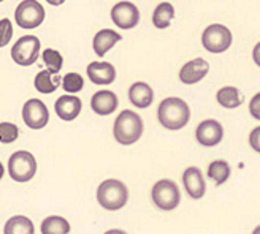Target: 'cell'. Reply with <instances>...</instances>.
I'll use <instances>...</instances> for the list:
<instances>
[{
  "label": "cell",
  "mask_w": 260,
  "mask_h": 234,
  "mask_svg": "<svg viewBox=\"0 0 260 234\" xmlns=\"http://www.w3.org/2000/svg\"><path fill=\"white\" fill-rule=\"evenodd\" d=\"M157 117L162 127L168 130L183 128L190 119V109L184 100L178 97L165 98L157 109Z\"/></svg>",
  "instance_id": "cell-1"
},
{
  "label": "cell",
  "mask_w": 260,
  "mask_h": 234,
  "mask_svg": "<svg viewBox=\"0 0 260 234\" xmlns=\"http://www.w3.org/2000/svg\"><path fill=\"white\" fill-rule=\"evenodd\" d=\"M113 133H114V139L118 141L119 144H122V146L134 144V142H137L143 135L141 117L130 109L122 111L118 117H116Z\"/></svg>",
  "instance_id": "cell-2"
},
{
  "label": "cell",
  "mask_w": 260,
  "mask_h": 234,
  "mask_svg": "<svg viewBox=\"0 0 260 234\" xmlns=\"http://www.w3.org/2000/svg\"><path fill=\"white\" fill-rule=\"evenodd\" d=\"M128 200V190L118 179H108L102 182L97 188V201L108 211L122 209Z\"/></svg>",
  "instance_id": "cell-3"
},
{
  "label": "cell",
  "mask_w": 260,
  "mask_h": 234,
  "mask_svg": "<svg viewBox=\"0 0 260 234\" xmlns=\"http://www.w3.org/2000/svg\"><path fill=\"white\" fill-rule=\"evenodd\" d=\"M8 173L13 180L29 182L37 173V160L30 152L18 150L8 160Z\"/></svg>",
  "instance_id": "cell-4"
},
{
  "label": "cell",
  "mask_w": 260,
  "mask_h": 234,
  "mask_svg": "<svg viewBox=\"0 0 260 234\" xmlns=\"http://www.w3.org/2000/svg\"><path fill=\"white\" fill-rule=\"evenodd\" d=\"M152 201L162 211H173L181 201V193L178 185L170 179H162L152 187Z\"/></svg>",
  "instance_id": "cell-5"
},
{
  "label": "cell",
  "mask_w": 260,
  "mask_h": 234,
  "mask_svg": "<svg viewBox=\"0 0 260 234\" xmlns=\"http://www.w3.org/2000/svg\"><path fill=\"white\" fill-rule=\"evenodd\" d=\"M40 54V40L35 35H25L21 36L19 40L13 45L11 49V57L18 65L22 67H29V65L35 63Z\"/></svg>",
  "instance_id": "cell-6"
},
{
  "label": "cell",
  "mask_w": 260,
  "mask_h": 234,
  "mask_svg": "<svg viewBox=\"0 0 260 234\" xmlns=\"http://www.w3.org/2000/svg\"><path fill=\"white\" fill-rule=\"evenodd\" d=\"M202 43L210 53H224L232 45V32L222 24H213L205 29L202 35Z\"/></svg>",
  "instance_id": "cell-7"
},
{
  "label": "cell",
  "mask_w": 260,
  "mask_h": 234,
  "mask_svg": "<svg viewBox=\"0 0 260 234\" xmlns=\"http://www.w3.org/2000/svg\"><path fill=\"white\" fill-rule=\"evenodd\" d=\"M15 19L22 29H35L45 19V8L37 0H22L15 11Z\"/></svg>",
  "instance_id": "cell-8"
},
{
  "label": "cell",
  "mask_w": 260,
  "mask_h": 234,
  "mask_svg": "<svg viewBox=\"0 0 260 234\" xmlns=\"http://www.w3.org/2000/svg\"><path fill=\"white\" fill-rule=\"evenodd\" d=\"M22 119L29 128L40 130L49 121V111L42 100L30 98L29 101H25V105L22 108Z\"/></svg>",
  "instance_id": "cell-9"
},
{
  "label": "cell",
  "mask_w": 260,
  "mask_h": 234,
  "mask_svg": "<svg viewBox=\"0 0 260 234\" xmlns=\"http://www.w3.org/2000/svg\"><path fill=\"white\" fill-rule=\"evenodd\" d=\"M111 21L119 29H134L140 21V11L132 2H119L111 8Z\"/></svg>",
  "instance_id": "cell-10"
},
{
  "label": "cell",
  "mask_w": 260,
  "mask_h": 234,
  "mask_svg": "<svg viewBox=\"0 0 260 234\" xmlns=\"http://www.w3.org/2000/svg\"><path fill=\"white\" fill-rule=\"evenodd\" d=\"M195 138H197V141L202 146L213 147V146H217L219 142L222 141L224 128L217 121L208 119V121H203L197 127V130H195Z\"/></svg>",
  "instance_id": "cell-11"
},
{
  "label": "cell",
  "mask_w": 260,
  "mask_h": 234,
  "mask_svg": "<svg viewBox=\"0 0 260 234\" xmlns=\"http://www.w3.org/2000/svg\"><path fill=\"white\" fill-rule=\"evenodd\" d=\"M210 71V63H208L205 59H193L190 62H187L183 68L179 71V80L184 84H195L202 81L203 77Z\"/></svg>",
  "instance_id": "cell-12"
},
{
  "label": "cell",
  "mask_w": 260,
  "mask_h": 234,
  "mask_svg": "<svg viewBox=\"0 0 260 234\" xmlns=\"http://www.w3.org/2000/svg\"><path fill=\"white\" fill-rule=\"evenodd\" d=\"M183 184H184L186 191L189 193V197L193 198V200H200L205 194V191H206L205 179H203L199 168H195V166H190L184 171Z\"/></svg>",
  "instance_id": "cell-13"
},
{
  "label": "cell",
  "mask_w": 260,
  "mask_h": 234,
  "mask_svg": "<svg viewBox=\"0 0 260 234\" xmlns=\"http://www.w3.org/2000/svg\"><path fill=\"white\" fill-rule=\"evenodd\" d=\"M81 108H83L81 100L75 95H62L60 98H57L56 105H54L56 114L65 122L75 121L76 117L80 115Z\"/></svg>",
  "instance_id": "cell-14"
},
{
  "label": "cell",
  "mask_w": 260,
  "mask_h": 234,
  "mask_svg": "<svg viewBox=\"0 0 260 234\" xmlns=\"http://www.w3.org/2000/svg\"><path fill=\"white\" fill-rule=\"evenodd\" d=\"M87 76L97 86L111 84L116 80V70L110 62H90L87 67Z\"/></svg>",
  "instance_id": "cell-15"
},
{
  "label": "cell",
  "mask_w": 260,
  "mask_h": 234,
  "mask_svg": "<svg viewBox=\"0 0 260 234\" xmlns=\"http://www.w3.org/2000/svg\"><path fill=\"white\" fill-rule=\"evenodd\" d=\"M90 108L100 115H108L118 108V97L111 90H99L90 98Z\"/></svg>",
  "instance_id": "cell-16"
},
{
  "label": "cell",
  "mask_w": 260,
  "mask_h": 234,
  "mask_svg": "<svg viewBox=\"0 0 260 234\" xmlns=\"http://www.w3.org/2000/svg\"><path fill=\"white\" fill-rule=\"evenodd\" d=\"M128 100L137 108H149L154 101V92L146 83H134L128 89Z\"/></svg>",
  "instance_id": "cell-17"
},
{
  "label": "cell",
  "mask_w": 260,
  "mask_h": 234,
  "mask_svg": "<svg viewBox=\"0 0 260 234\" xmlns=\"http://www.w3.org/2000/svg\"><path fill=\"white\" fill-rule=\"evenodd\" d=\"M121 40H122V36L111 29H103V30L97 32V35L94 36V42H92L95 54L99 57H103L116 43L121 42Z\"/></svg>",
  "instance_id": "cell-18"
},
{
  "label": "cell",
  "mask_w": 260,
  "mask_h": 234,
  "mask_svg": "<svg viewBox=\"0 0 260 234\" xmlns=\"http://www.w3.org/2000/svg\"><path fill=\"white\" fill-rule=\"evenodd\" d=\"M60 83L62 77L59 76V73H53L49 70H42L35 76V89L40 94H53L60 86Z\"/></svg>",
  "instance_id": "cell-19"
},
{
  "label": "cell",
  "mask_w": 260,
  "mask_h": 234,
  "mask_svg": "<svg viewBox=\"0 0 260 234\" xmlns=\"http://www.w3.org/2000/svg\"><path fill=\"white\" fill-rule=\"evenodd\" d=\"M216 98H217L219 105L222 108H227V109L238 108L243 103V94L240 92V89L232 87V86L220 89L217 92V95H216Z\"/></svg>",
  "instance_id": "cell-20"
},
{
  "label": "cell",
  "mask_w": 260,
  "mask_h": 234,
  "mask_svg": "<svg viewBox=\"0 0 260 234\" xmlns=\"http://www.w3.org/2000/svg\"><path fill=\"white\" fill-rule=\"evenodd\" d=\"M34 231H35L34 223L24 215L11 217L4 229L5 234H34Z\"/></svg>",
  "instance_id": "cell-21"
},
{
  "label": "cell",
  "mask_w": 260,
  "mask_h": 234,
  "mask_svg": "<svg viewBox=\"0 0 260 234\" xmlns=\"http://www.w3.org/2000/svg\"><path fill=\"white\" fill-rule=\"evenodd\" d=\"M173 18H175V8L172 7V4L164 2L155 7L154 15H152V22L157 29H167L168 25L172 24Z\"/></svg>",
  "instance_id": "cell-22"
},
{
  "label": "cell",
  "mask_w": 260,
  "mask_h": 234,
  "mask_svg": "<svg viewBox=\"0 0 260 234\" xmlns=\"http://www.w3.org/2000/svg\"><path fill=\"white\" fill-rule=\"evenodd\" d=\"M70 231V225L63 217L51 215L46 217L42 223V232L43 234H67Z\"/></svg>",
  "instance_id": "cell-23"
},
{
  "label": "cell",
  "mask_w": 260,
  "mask_h": 234,
  "mask_svg": "<svg viewBox=\"0 0 260 234\" xmlns=\"http://www.w3.org/2000/svg\"><path fill=\"white\" fill-rule=\"evenodd\" d=\"M208 177L216 182V185H222L230 177V165L224 160H214L208 166Z\"/></svg>",
  "instance_id": "cell-24"
},
{
  "label": "cell",
  "mask_w": 260,
  "mask_h": 234,
  "mask_svg": "<svg viewBox=\"0 0 260 234\" xmlns=\"http://www.w3.org/2000/svg\"><path fill=\"white\" fill-rule=\"evenodd\" d=\"M62 87L65 92L69 94H76L80 92L84 86V81H83V76L78 74V73H67L63 77H62Z\"/></svg>",
  "instance_id": "cell-25"
},
{
  "label": "cell",
  "mask_w": 260,
  "mask_h": 234,
  "mask_svg": "<svg viewBox=\"0 0 260 234\" xmlns=\"http://www.w3.org/2000/svg\"><path fill=\"white\" fill-rule=\"evenodd\" d=\"M42 57H43V62L46 63V67H48L49 71L59 73L62 70L63 59H62L59 51H56V49H46V51H43Z\"/></svg>",
  "instance_id": "cell-26"
},
{
  "label": "cell",
  "mask_w": 260,
  "mask_h": 234,
  "mask_svg": "<svg viewBox=\"0 0 260 234\" xmlns=\"http://www.w3.org/2000/svg\"><path fill=\"white\" fill-rule=\"evenodd\" d=\"M19 136V128L15 124H10V122H2L0 124V141L4 144H10V142L16 141Z\"/></svg>",
  "instance_id": "cell-27"
},
{
  "label": "cell",
  "mask_w": 260,
  "mask_h": 234,
  "mask_svg": "<svg viewBox=\"0 0 260 234\" xmlns=\"http://www.w3.org/2000/svg\"><path fill=\"white\" fill-rule=\"evenodd\" d=\"M13 36V24L10 19H0V48L10 43Z\"/></svg>",
  "instance_id": "cell-28"
},
{
  "label": "cell",
  "mask_w": 260,
  "mask_h": 234,
  "mask_svg": "<svg viewBox=\"0 0 260 234\" xmlns=\"http://www.w3.org/2000/svg\"><path fill=\"white\" fill-rule=\"evenodd\" d=\"M249 112L254 119L260 121V94L254 95L252 100L249 101Z\"/></svg>",
  "instance_id": "cell-29"
},
{
  "label": "cell",
  "mask_w": 260,
  "mask_h": 234,
  "mask_svg": "<svg viewBox=\"0 0 260 234\" xmlns=\"http://www.w3.org/2000/svg\"><path fill=\"white\" fill-rule=\"evenodd\" d=\"M249 144H251V147L255 152L260 153V127L254 128L252 132H251V135H249Z\"/></svg>",
  "instance_id": "cell-30"
},
{
  "label": "cell",
  "mask_w": 260,
  "mask_h": 234,
  "mask_svg": "<svg viewBox=\"0 0 260 234\" xmlns=\"http://www.w3.org/2000/svg\"><path fill=\"white\" fill-rule=\"evenodd\" d=\"M252 57H254V62L260 67V43L255 45V48H254V51H252Z\"/></svg>",
  "instance_id": "cell-31"
},
{
  "label": "cell",
  "mask_w": 260,
  "mask_h": 234,
  "mask_svg": "<svg viewBox=\"0 0 260 234\" xmlns=\"http://www.w3.org/2000/svg\"><path fill=\"white\" fill-rule=\"evenodd\" d=\"M48 4H51V5H54V7H57V5H62L65 0H46Z\"/></svg>",
  "instance_id": "cell-32"
},
{
  "label": "cell",
  "mask_w": 260,
  "mask_h": 234,
  "mask_svg": "<svg viewBox=\"0 0 260 234\" xmlns=\"http://www.w3.org/2000/svg\"><path fill=\"white\" fill-rule=\"evenodd\" d=\"M4 177V166H2V163H0V179Z\"/></svg>",
  "instance_id": "cell-33"
},
{
  "label": "cell",
  "mask_w": 260,
  "mask_h": 234,
  "mask_svg": "<svg viewBox=\"0 0 260 234\" xmlns=\"http://www.w3.org/2000/svg\"><path fill=\"white\" fill-rule=\"evenodd\" d=\"M254 234H260V226H257V228L254 229Z\"/></svg>",
  "instance_id": "cell-34"
},
{
  "label": "cell",
  "mask_w": 260,
  "mask_h": 234,
  "mask_svg": "<svg viewBox=\"0 0 260 234\" xmlns=\"http://www.w3.org/2000/svg\"><path fill=\"white\" fill-rule=\"evenodd\" d=\"M0 2H4V0H0Z\"/></svg>",
  "instance_id": "cell-35"
}]
</instances>
